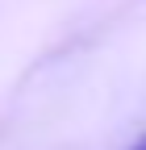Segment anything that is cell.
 Listing matches in <instances>:
<instances>
[{
  "label": "cell",
  "instance_id": "6da1fadb",
  "mask_svg": "<svg viewBox=\"0 0 146 150\" xmlns=\"http://www.w3.org/2000/svg\"><path fill=\"white\" fill-rule=\"evenodd\" d=\"M130 150H146V134H142V138H138V142H134Z\"/></svg>",
  "mask_w": 146,
  "mask_h": 150
}]
</instances>
